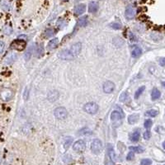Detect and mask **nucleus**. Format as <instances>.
I'll use <instances>...</instances> for the list:
<instances>
[{
    "label": "nucleus",
    "mask_w": 165,
    "mask_h": 165,
    "mask_svg": "<svg viewBox=\"0 0 165 165\" xmlns=\"http://www.w3.org/2000/svg\"><path fill=\"white\" fill-rule=\"evenodd\" d=\"M158 114V111L157 110H154V109H151V110L147 111L145 115L148 116V117H156Z\"/></svg>",
    "instance_id": "25"
},
{
    "label": "nucleus",
    "mask_w": 165,
    "mask_h": 165,
    "mask_svg": "<svg viewBox=\"0 0 165 165\" xmlns=\"http://www.w3.org/2000/svg\"><path fill=\"white\" fill-rule=\"evenodd\" d=\"M54 35V31H53V29H47L46 32H45V36H46V37H50V36H52Z\"/></svg>",
    "instance_id": "31"
},
{
    "label": "nucleus",
    "mask_w": 165,
    "mask_h": 165,
    "mask_svg": "<svg viewBox=\"0 0 165 165\" xmlns=\"http://www.w3.org/2000/svg\"><path fill=\"white\" fill-rule=\"evenodd\" d=\"M144 89H145V86H142V87H139V88H138V90L135 92V99L139 98V97H140V96L142 94V93L144 91Z\"/></svg>",
    "instance_id": "26"
},
{
    "label": "nucleus",
    "mask_w": 165,
    "mask_h": 165,
    "mask_svg": "<svg viewBox=\"0 0 165 165\" xmlns=\"http://www.w3.org/2000/svg\"><path fill=\"white\" fill-rule=\"evenodd\" d=\"M73 149L74 151H76L78 153H83L86 149V143L82 140H78L74 144Z\"/></svg>",
    "instance_id": "6"
},
{
    "label": "nucleus",
    "mask_w": 165,
    "mask_h": 165,
    "mask_svg": "<svg viewBox=\"0 0 165 165\" xmlns=\"http://www.w3.org/2000/svg\"><path fill=\"white\" fill-rule=\"evenodd\" d=\"M160 96H161L160 91L158 89H157V88H154L152 93H151V98H152V100L153 101L157 100V99H158L160 97Z\"/></svg>",
    "instance_id": "18"
},
{
    "label": "nucleus",
    "mask_w": 165,
    "mask_h": 165,
    "mask_svg": "<svg viewBox=\"0 0 165 165\" xmlns=\"http://www.w3.org/2000/svg\"><path fill=\"white\" fill-rule=\"evenodd\" d=\"M4 47H5V44H4V42L0 41V53H2V52L3 51Z\"/></svg>",
    "instance_id": "40"
},
{
    "label": "nucleus",
    "mask_w": 165,
    "mask_h": 165,
    "mask_svg": "<svg viewBox=\"0 0 165 165\" xmlns=\"http://www.w3.org/2000/svg\"><path fill=\"white\" fill-rule=\"evenodd\" d=\"M86 10V6L85 4H79L77 5L75 8H74V14L76 16H79V15H81L83 14Z\"/></svg>",
    "instance_id": "13"
},
{
    "label": "nucleus",
    "mask_w": 165,
    "mask_h": 165,
    "mask_svg": "<svg viewBox=\"0 0 165 165\" xmlns=\"http://www.w3.org/2000/svg\"><path fill=\"white\" fill-rule=\"evenodd\" d=\"M140 133L138 131H135V132H133V133L131 135L130 139H131V141L137 142L140 140Z\"/></svg>",
    "instance_id": "20"
},
{
    "label": "nucleus",
    "mask_w": 165,
    "mask_h": 165,
    "mask_svg": "<svg viewBox=\"0 0 165 165\" xmlns=\"http://www.w3.org/2000/svg\"><path fill=\"white\" fill-rule=\"evenodd\" d=\"M73 141V138L72 137H67L64 139V148L65 150L69 149V147L70 146V144H72Z\"/></svg>",
    "instance_id": "22"
},
{
    "label": "nucleus",
    "mask_w": 165,
    "mask_h": 165,
    "mask_svg": "<svg viewBox=\"0 0 165 165\" xmlns=\"http://www.w3.org/2000/svg\"><path fill=\"white\" fill-rule=\"evenodd\" d=\"M142 54V50L138 46H133L132 50H131V55L134 58H137L139 56H140Z\"/></svg>",
    "instance_id": "16"
},
{
    "label": "nucleus",
    "mask_w": 165,
    "mask_h": 165,
    "mask_svg": "<svg viewBox=\"0 0 165 165\" xmlns=\"http://www.w3.org/2000/svg\"><path fill=\"white\" fill-rule=\"evenodd\" d=\"M32 50H33V48L30 47L27 51H26V53H25V55H24V57H25V59H26L27 61L31 59V56H32Z\"/></svg>",
    "instance_id": "27"
},
{
    "label": "nucleus",
    "mask_w": 165,
    "mask_h": 165,
    "mask_svg": "<svg viewBox=\"0 0 165 165\" xmlns=\"http://www.w3.org/2000/svg\"><path fill=\"white\" fill-rule=\"evenodd\" d=\"M111 27L113 29H116V30H119V29H121V24L116 23H113L111 24Z\"/></svg>",
    "instance_id": "35"
},
{
    "label": "nucleus",
    "mask_w": 165,
    "mask_h": 165,
    "mask_svg": "<svg viewBox=\"0 0 165 165\" xmlns=\"http://www.w3.org/2000/svg\"><path fill=\"white\" fill-rule=\"evenodd\" d=\"M125 15H126V17L127 19H132L136 15V9L131 6L127 7V8L126 9Z\"/></svg>",
    "instance_id": "11"
},
{
    "label": "nucleus",
    "mask_w": 165,
    "mask_h": 165,
    "mask_svg": "<svg viewBox=\"0 0 165 165\" xmlns=\"http://www.w3.org/2000/svg\"><path fill=\"white\" fill-rule=\"evenodd\" d=\"M87 24V16H84L79 18L78 21V25L79 27H85Z\"/></svg>",
    "instance_id": "24"
},
{
    "label": "nucleus",
    "mask_w": 165,
    "mask_h": 165,
    "mask_svg": "<svg viewBox=\"0 0 165 165\" xmlns=\"http://www.w3.org/2000/svg\"><path fill=\"white\" fill-rule=\"evenodd\" d=\"M108 154H109L110 158L112 160V162H113V163H115V162H116V160H117V158H116L115 152H114V150H113V149H112V147H111V150L109 149V151H108Z\"/></svg>",
    "instance_id": "28"
},
{
    "label": "nucleus",
    "mask_w": 165,
    "mask_h": 165,
    "mask_svg": "<svg viewBox=\"0 0 165 165\" xmlns=\"http://www.w3.org/2000/svg\"><path fill=\"white\" fill-rule=\"evenodd\" d=\"M121 117H122V116H121V114L117 111H113L112 112H111V121L114 123V124H117H117V121H120V122H121Z\"/></svg>",
    "instance_id": "9"
},
{
    "label": "nucleus",
    "mask_w": 165,
    "mask_h": 165,
    "mask_svg": "<svg viewBox=\"0 0 165 165\" xmlns=\"http://www.w3.org/2000/svg\"><path fill=\"white\" fill-rule=\"evenodd\" d=\"M26 40L21 39H17L13 41V43L11 44V48L12 49H14V50H23L24 49L26 48Z\"/></svg>",
    "instance_id": "3"
},
{
    "label": "nucleus",
    "mask_w": 165,
    "mask_h": 165,
    "mask_svg": "<svg viewBox=\"0 0 165 165\" xmlns=\"http://www.w3.org/2000/svg\"><path fill=\"white\" fill-rule=\"evenodd\" d=\"M54 115L57 119L64 120V119H65L68 117V111L64 107H60L55 108V111H54Z\"/></svg>",
    "instance_id": "2"
},
{
    "label": "nucleus",
    "mask_w": 165,
    "mask_h": 165,
    "mask_svg": "<svg viewBox=\"0 0 165 165\" xmlns=\"http://www.w3.org/2000/svg\"><path fill=\"white\" fill-rule=\"evenodd\" d=\"M16 59L17 55L15 53H9V54L7 55V56L5 57L4 62H5V64H13L15 61Z\"/></svg>",
    "instance_id": "14"
},
{
    "label": "nucleus",
    "mask_w": 165,
    "mask_h": 165,
    "mask_svg": "<svg viewBox=\"0 0 165 165\" xmlns=\"http://www.w3.org/2000/svg\"><path fill=\"white\" fill-rule=\"evenodd\" d=\"M83 110L85 111V112H87V114L93 115L96 114L98 111V105L95 102H88L84 105Z\"/></svg>",
    "instance_id": "1"
},
{
    "label": "nucleus",
    "mask_w": 165,
    "mask_h": 165,
    "mask_svg": "<svg viewBox=\"0 0 165 165\" xmlns=\"http://www.w3.org/2000/svg\"><path fill=\"white\" fill-rule=\"evenodd\" d=\"M115 89V84L111 81H107L103 84V91L106 93H111Z\"/></svg>",
    "instance_id": "8"
},
{
    "label": "nucleus",
    "mask_w": 165,
    "mask_h": 165,
    "mask_svg": "<svg viewBox=\"0 0 165 165\" xmlns=\"http://www.w3.org/2000/svg\"><path fill=\"white\" fill-rule=\"evenodd\" d=\"M43 55H44V48L42 46V45H38L36 49V56L40 58Z\"/></svg>",
    "instance_id": "21"
},
{
    "label": "nucleus",
    "mask_w": 165,
    "mask_h": 165,
    "mask_svg": "<svg viewBox=\"0 0 165 165\" xmlns=\"http://www.w3.org/2000/svg\"><path fill=\"white\" fill-rule=\"evenodd\" d=\"M143 136H144V138L145 140H149V138H150V136H151V133H150V131H146L144 133Z\"/></svg>",
    "instance_id": "36"
},
{
    "label": "nucleus",
    "mask_w": 165,
    "mask_h": 165,
    "mask_svg": "<svg viewBox=\"0 0 165 165\" xmlns=\"http://www.w3.org/2000/svg\"><path fill=\"white\" fill-rule=\"evenodd\" d=\"M82 50V44L80 42H78V43H75L72 46V47L70 49L71 53L72 55L74 56V58L77 56V55H79L80 51Z\"/></svg>",
    "instance_id": "10"
},
{
    "label": "nucleus",
    "mask_w": 165,
    "mask_h": 165,
    "mask_svg": "<svg viewBox=\"0 0 165 165\" xmlns=\"http://www.w3.org/2000/svg\"><path fill=\"white\" fill-rule=\"evenodd\" d=\"M58 43H59L58 38H54V39L50 40L49 41V43H48V49H49V50H53V49H55V48L57 46Z\"/></svg>",
    "instance_id": "19"
},
{
    "label": "nucleus",
    "mask_w": 165,
    "mask_h": 165,
    "mask_svg": "<svg viewBox=\"0 0 165 165\" xmlns=\"http://www.w3.org/2000/svg\"><path fill=\"white\" fill-rule=\"evenodd\" d=\"M126 99H127V94H126V93H123L120 97V101L121 102H125Z\"/></svg>",
    "instance_id": "38"
},
{
    "label": "nucleus",
    "mask_w": 165,
    "mask_h": 165,
    "mask_svg": "<svg viewBox=\"0 0 165 165\" xmlns=\"http://www.w3.org/2000/svg\"><path fill=\"white\" fill-rule=\"evenodd\" d=\"M13 96V91H11L10 89H8V88H4L3 89L1 92H0V97L2 100L3 101H9Z\"/></svg>",
    "instance_id": "7"
},
{
    "label": "nucleus",
    "mask_w": 165,
    "mask_h": 165,
    "mask_svg": "<svg viewBox=\"0 0 165 165\" xmlns=\"http://www.w3.org/2000/svg\"><path fill=\"white\" fill-rule=\"evenodd\" d=\"M163 86L164 87V88H165V82H163Z\"/></svg>",
    "instance_id": "43"
},
{
    "label": "nucleus",
    "mask_w": 165,
    "mask_h": 165,
    "mask_svg": "<svg viewBox=\"0 0 165 165\" xmlns=\"http://www.w3.org/2000/svg\"><path fill=\"white\" fill-rule=\"evenodd\" d=\"M139 118H140V115L139 114H132V115L129 116L128 122H129V124L133 125V124L136 123L139 121Z\"/></svg>",
    "instance_id": "17"
},
{
    "label": "nucleus",
    "mask_w": 165,
    "mask_h": 165,
    "mask_svg": "<svg viewBox=\"0 0 165 165\" xmlns=\"http://www.w3.org/2000/svg\"><path fill=\"white\" fill-rule=\"evenodd\" d=\"M130 149L132 150L133 152H136V153H142L144 151V149L140 146H131Z\"/></svg>",
    "instance_id": "29"
},
{
    "label": "nucleus",
    "mask_w": 165,
    "mask_h": 165,
    "mask_svg": "<svg viewBox=\"0 0 165 165\" xmlns=\"http://www.w3.org/2000/svg\"><path fill=\"white\" fill-rule=\"evenodd\" d=\"M129 37H130L131 41H137L136 36H135V35H134L132 32H130V33H129Z\"/></svg>",
    "instance_id": "39"
},
{
    "label": "nucleus",
    "mask_w": 165,
    "mask_h": 165,
    "mask_svg": "<svg viewBox=\"0 0 165 165\" xmlns=\"http://www.w3.org/2000/svg\"><path fill=\"white\" fill-rule=\"evenodd\" d=\"M163 147H164V149H165V141L163 143Z\"/></svg>",
    "instance_id": "42"
},
{
    "label": "nucleus",
    "mask_w": 165,
    "mask_h": 165,
    "mask_svg": "<svg viewBox=\"0 0 165 165\" xmlns=\"http://www.w3.org/2000/svg\"><path fill=\"white\" fill-rule=\"evenodd\" d=\"M58 57L61 60H70L74 59V56L72 55L70 50H60L58 54Z\"/></svg>",
    "instance_id": "5"
},
{
    "label": "nucleus",
    "mask_w": 165,
    "mask_h": 165,
    "mask_svg": "<svg viewBox=\"0 0 165 165\" xmlns=\"http://www.w3.org/2000/svg\"><path fill=\"white\" fill-rule=\"evenodd\" d=\"M3 32L5 34H7V35H10L12 32H13V29H12V27H9V26H6L5 27H4V29H3Z\"/></svg>",
    "instance_id": "30"
},
{
    "label": "nucleus",
    "mask_w": 165,
    "mask_h": 165,
    "mask_svg": "<svg viewBox=\"0 0 165 165\" xmlns=\"http://www.w3.org/2000/svg\"><path fill=\"white\" fill-rule=\"evenodd\" d=\"M158 62H159V64H160L161 66H164L165 58H160V59H159V60H158Z\"/></svg>",
    "instance_id": "41"
},
{
    "label": "nucleus",
    "mask_w": 165,
    "mask_h": 165,
    "mask_svg": "<svg viewBox=\"0 0 165 165\" xmlns=\"http://www.w3.org/2000/svg\"><path fill=\"white\" fill-rule=\"evenodd\" d=\"M60 95H59V92L56 91V90H52L50 92H49V93L47 95L48 100L50 102H55L56 100H58Z\"/></svg>",
    "instance_id": "12"
},
{
    "label": "nucleus",
    "mask_w": 165,
    "mask_h": 165,
    "mask_svg": "<svg viewBox=\"0 0 165 165\" xmlns=\"http://www.w3.org/2000/svg\"><path fill=\"white\" fill-rule=\"evenodd\" d=\"M152 124H153L152 121L148 119V120H146V121H144V127H145L146 129H149V128L152 126Z\"/></svg>",
    "instance_id": "32"
},
{
    "label": "nucleus",
    "mask_w": 165,
    "mask_h": 165,
    "mask_svg": "<svg viewBox=\"0 0 165 165\" xmlns=\"http://www.w3.org/2000/svg\"><path fill=\"white\" fill-rule=\"evenodd\" d=\"M155 131H157L158 133H159V134H164L165 133V130H164V128L163 127V126H158L155 129Z\"/></svg>",
    "instance_id": "34"
},
{
    "label": "nucleus",
    "mask_w": 165,
    "mask_h": 165,
    "mask_svg": "<svg viewBox=\"0 0 165 165\" xmlns=\"http://www.w3.org/2000/svg\"><path fill=\"white\" fill-rule=\"evenodd\" d=\"M134 158H135V154H134V152H130L129 154H128V155H127V157H126V159L129 161V160H132Z\"/></svg>",
    "instance_id": "37"
},
{
    "label": "nucleus",
    "mask_w": 165,
    "mask_h": 165,
    "mask_svg": "<svg viewBox=\"0 0 165 165\" xmlns=\"http://www.w3.org/2000/svg\"><path fill=\"white\" fill-rule=\"evenodd\" d=\"M97 10H98V3H97V2H94V1L91 2V3H89V6H88V11H89V13H95Z\"/></svg>",
    "instance_id": "15"
},
{
    "label": "nucleus",
    "mask_w": 165,
    "mask_h": 165,
    "mask_svg": "<svg viewBox=\"0 0 165 165\" xmlns=\"http://www.w3.org/2000/svg\"><path fill=\"white\" fill-rule=\"evenodd\" d=\"M102 149V141L98 139H95L92 142L91 144V150L92 152L95 154H99Z\"/></svg>",
    "instance_id": "4"
},
{
    "label": "nucleus",
    "mask_w": 165,
    "mask_h": 165,
    "mask_svg": "<svg viewBox=\"0 0 165 165\" xmlns=\"http://www.w3.org/2000/svg\"><path fill=\"white\" fill-rule=\"evenodd\" d=\"M78 134H79V135H91L93 132H92L91 130H89L88 128L85 127V128L80 130Z\"/></svg>",
    "instance_id": "23"
},
{
    "label": "nucleus",
    "mask_w": 165,
    "mask_h": 165,
    "mask_svg": "<svg viewBox=\"0 0 165 165\" xmlns=\"http://www.w3.org/2000/svg\"><path fill=\"white\" fill-rule=\"evenodd\" d=\"M140 164H141L142 165H149L152 164V161H151L150 159H149V158H144V159L141 160Z\"/></svg>",
    "instance_id": "33"
}]
</instances>
